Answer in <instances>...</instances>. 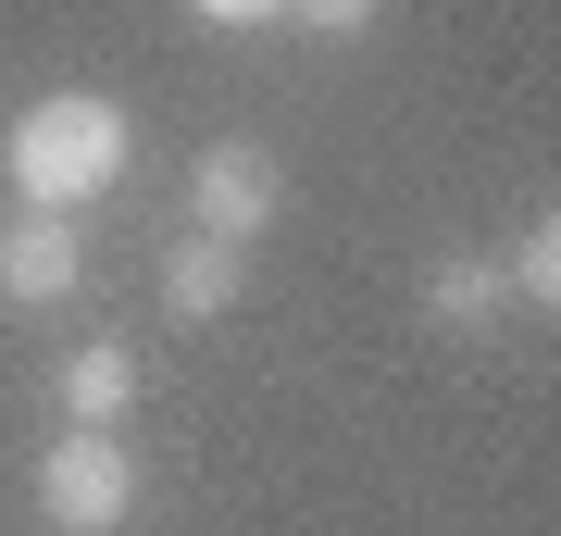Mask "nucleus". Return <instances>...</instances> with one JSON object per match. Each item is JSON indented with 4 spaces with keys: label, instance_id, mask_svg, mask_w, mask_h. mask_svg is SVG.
I'll list each match as a JSON object with an SVG mask.
<instances>
[{
    "label": "nucleus",
    "instance_id": "9d476101",
    "mask_svg": "<svg viewBox=\"0 0 561 536\" xmlns=\"http://www.w3.org/2000/svg\"><path fill=\"white\" fill-rule=\"evenodd\" d=\"M187 13L225 25V38H250V25H275V13H287V0H187Z\"/></svg>",
    "mask_w": 561,
    "mask_h": 536
},
{
    "label": "nucleus",
    "instance_id": "f257e3e1",
    "mask_svg": "<svg viewBox=\"0 0 561 536\" xmlns=\"http://www.w3.org/2000/svg\"><path fill=\"white\" fill-rule=\"evenodd\" d=\"M0 162H13L25 213H76V199L125 187V162H138V125H125L101 88H50V100H25V113H13Z\"/></svg>",
    "mask_w": 561,
    "mask_h": 536
},
{
    "label": "nucleus",
    "instance_id": "1a4fd4ad",
    "mask_svg": "<svg viewBox=\"0 0 561 536\" xmlns=\"http://www.w3.org/2000/svg\"><path fill=\"white\" fill-rule=\"evenodd\" d=\"M287 13H300V25H312V38H362V25H375V13H387V0H287Z\"/></svg>",
    "mask_w": 561,
    "mask_h": 536
},
{
    "label": "nucleus",
    "instance_id": "f03ea898",
    "mask_svg": "<svg viewBox=\"0 0 561 536\" xmlns=\"http://www.w3.org/2000/svg\"><path fill=\"white\" fill-rule=\"evenodd\" d=\"M38 512H50V536H113L125 512H138V449H125L113 424L50 437L38 449Z\"/></svg>",
    "mask_w": 561,
    "mask_h": 536
},
{
    "label": "nucleus",
    "instance_id": "423d86ee",
    "mask_svg": "<svg viewBox=\"0 0 561 536\" xmlns=\"http://www.w3.org/2000/svg\"><path fill=\"white\" fill-rule=\"evenodd\" d=\"M125 399H138V350H76L62 362V412L76 424H125Z\"/></svg>",
    "mask_w": 561,
    "mask_h": 536
},
{
    "label": "nucleus",
    "instance_id": "0eeeda50",
    "mask_svg": "<svg viewBox=\"0 0 561 536\" xmlns=\"http://www.w3.org/2000/svg\"><path fill=\"white\" fill-rule=\"evenodd\" d=\"M424 312L461 324V338H486V324H500V275H486V262H437V275H424Z\"/></svg>",
    "mask_w": 561,
    "mask_h": 536
},
{
    "label": "nucleus",
    "instance_id": "39448f33",
    "mask_svg": "<svg viewBox=\"0 0 561 536\" xmlns=\"http://www.w3.org/2000/svg\"><path fill=\"white\" fill-rule=\"evenodd\" d=\"M238 287H250V250H238V238H201V225H187V238L162 250V312H175V324L238 312Z\"/></svg>",
    "mask_w": 561,
    "mask_h": 536
},
{
    "label": "nucleus",
    "instance_id": "7ed1b4c3",
    "mask_svg": "<svg viewBox=\"0 0 561 536\" xmlns=\"http://www.w3.org/2000/svg\"><path fill=\"white\" fill-rule=\"evenodd\" d=\"M275 199H287V162L262 150V138H213L201 162H187V213H201V238H262L275 225Z\"/></svg>",
    "mask_w": 561,
    "mask_h": 536
},
{
    "label": "nucleus",
    "instance_id": "6e6552de",
    "mask_svg": "<svg viewBox=\"0 0 561 536\" xmlns=\"http://www.w3.org/2000/svg\"><path fill=\"white\" fill-rule=\"evenodd\" d=\"M500 287H524L537 312L561 299V225H549V213H537V225H512V262H500Z\"/></svg>",
    "mask_w": 561,
    "mask_h": 536
},
{
    "label": "nucleus",
    "instance_id": "20e7f679",
    "mask_svg": "<svg viewBox=\"0 0 561 536\" xmlns=\"http://www.w3.org/2000/svg\"><path fill=\"white\" fill-rule=\"evenodd\" d=\"M88 250H76V213H13L0 225V299L13 312H50V299H76Z\"/></svg>",
    "mask_w": 561,
    "mask_h": 536
}]
</instances>
